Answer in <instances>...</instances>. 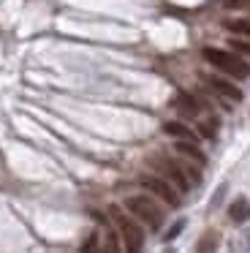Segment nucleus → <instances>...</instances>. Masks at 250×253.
I'll use <instances>...</instances> for the list:
<instances>
[{"label":"nucleus","instance_id":"nucleus-1","mask_svg":"<svg viewBox=\"0 0 250 253\" xmlns=\"http://www.w3.org/2000/svg\"><path fill=\"white\" fill-rule=\"evenodd\" d=\"M201 55H204V60L209 63V66H215L217 71H223L226 77H234V79H248L250 77V66L237 55V52L212 49V46H207Z\"/></svg>","mask_w":250,"mask_h":253},{"label":"nucleus","instance_id":"nucleus-2","mask_svg":"<svg viewBox=\"0 0 250 253\" xmlns=\"http://www.w3.org/2000/svg\"><path fill=\"white\" fill-rule=\"evenodd\" d=\"M125 210H128L133 218L144 220L150 229H161V223H163L161 207H158L150 196H128V199H125Z\"/></svg>","mask_w":250,"mask_h":253},{"label":"nucleus","instance_id":"nucleus-3","mask_svg":"<svg viewBox=\"0 0 250 253\" xmlns=\"http://www.w3.org/2000/svg\"><path fill=\"white\" fill-rule=\"evenodd\" d=\"M109 212H112L114 223L120 226V234H123V240H125V248H128V251H141V248H144V231H141L139 220L128 218L120 207H112Z\"/></svg>","mask_w":250,"mask_h":253},{"label":"nucleus","instance_id":"nucleus-4","mask_svg":"<svg viewBox=\"0 0 250 253\" xmlns=\"http://www.w3.org/2000/svg\"><path fill=\"white\" fill-rule=\"evenodd\" d=\"M150 164L155 166V169L161 171V174L166 177L168 182H174V188H177V191H188V188H190V180L185 177V169L177 164V161H168V158H150Z\"/></svg>","mask_w":250,"mask_h":253},{"label":"nucleus","instance_id":"nucleus-5","mask_svg":"<svg viewBox=\"0 0 250 253\" xmlns=\"http://www.w3.org/2000/svg\"><path fill=\"white\" fill-rule=\"evenodd\" d=\"M141 185H144L152 196H161L168 207H179V193L166 177H141Z\"/></svg>","mask_w":250,"mask_h":253},{"label":"nucleus","instance_id":"nucleus-6","mask_svg":"<svg viewBox=\"0 0 250 253\" xmlns=\"http://www.w3.org/2000/svg\"><path fill=\"white\" fill-rule=\"evenodd\" d=\"M204 82L209 84V87L215 90L217 95H223V98H228V101H242V90H239L234 82H228L226 77H215V74H207Z\"/></svg>","mask_w":250,"mask_h":253},{"label":"nucleus","instance_id":"nucleus-7","mask_svg":"<svg viewBox=\"0 0 250 253\" xmlns=\"http://www.w3.org/2000/svg\"><path fill=\"white\" fill-rule=\"evenodd\" d=\"M174 150H177L179 155H185V158H190V161H196L199 166H204L207 164V158H204V153H201L199 147H196L190 139H177V144H174Z\"/></svg>","mask_w":250,"mask_h":253},{"label":"nucleus","instance_id":"nucleus-8","mask_svg":"<svg viewBox=\"0 0 250 253\" xmlns=\"http://www.w3.org/2000/svg\"><path fill=\"white\" fill-rule=\"evenodd\" d=\"M228 218H231L234 223H245V220L250 218V202L248 199H234L231 207H228Z\"/></svg>","mask_w":250,"mask_h":253},{"label":"nucleus","instance_id":"nucleus-9","mask_svg":"<svg viewBox=\"0 0 250 253\" xmlns=\"http://www.w3.org/2000/svg\"><path fill=\"white\" fill-rule=\"evenodd\" d=\"M177 106H179V112H185L188 117L199 115V101H196L193 95H188V93H179L177 95Z\"/></svg>","mask_w":250,"mask_h":253},{"label":"nucleus","instance_id":"nucleus-10","mask_svg":"<svg viewBox=\"0 0 250 253\" xmlns=\"http://www.w3.org/2000/svg\"><path fill=\"white\" fill-rule=\"evenodd\" d=\"M163 131L168 133V136H174V139H190V142H193V133L188 131V126H185V123H166V126H163Z\"/></svg>","mask_w":250,"mask_h":253},{"label":"nucleus","instance_id":"nucleus-11","mask_svg":"<svg viewBox=\"0 0 250 253\" xmlns=\"http://www.w3.org/2000/svg\"><path fill=\"white\" fill-rule=\"evenodd\" d=\"M226 30H231L234 36H245V39H250V19H228Z\"/></svg>","mask_w":250,"mask_h":253},{"label":"nucleus","instance_id":"nucleus-12","mask_svg":"<svg viewBox=\"0 0 250 253\" xmlns=\"http://www.w3.org/2000/svg\"><path fill=\"white\" fill-rule=\"evenodd\" d=\"M228 11H250V0H223Z\"/></svg>","mask_w":250,"mask_h":253},{"label":"nucleus","instance_id":"nucleus-13","mask_svg":"<svg viewBox=\"0 0 250 253\" xmlns=\"http://www.w3.org/2000/svg\"><path fill=\"white\" fill-rule=\"evenodd\" d=\"M199 131H201V136L212 139V136H215V131H217V120H215V117H212V120L201 123V126H199Z\"/></svg>","mask_w":250,"mask_h":253},{"label":"nucleus","instance_id":"nucleus-14","mask_svg":"<svg viewBox=\"0 0 250 253\" xmlns=\"http://www.w3.org/2000/svg\"><path fill=\"white\" fill-rule=\"evenodd\" d=\"M228 44H231V49L237 52V55H248V57H250V44H248V41H242V39H231Z\"/></svg>","mask_w":250,"mask_h":253},{"label":"nucleus","instance_id":"nucleus-15","mask_svg":"<svg viewBox=\"0 0 250 253\" xmlns=\"http://www.w3.org/2000/svg\"><path fill=\"white\" fill-rule=\"evenodd\" d=\"M215 248V234H207V237H201V242H199V251H212Z\"/></svg>","mask_w":250,"mask_h":253},{"label":"nucleus","instance_id":"nucleus-16","mask_svg":"<svg viewBox=\"0 0 250 253\" xmlns=\"http://www.w3.org/2000/svg\"><path fill=\"white\" fill-rule=\"evenodd\" d=\"M182 226H185V220H177V223L171 226V229H168V234H166V240H174V237L179 234V231H182Z\"/></svg>","mask_w":250,"mask_h":253}]
</instances>
